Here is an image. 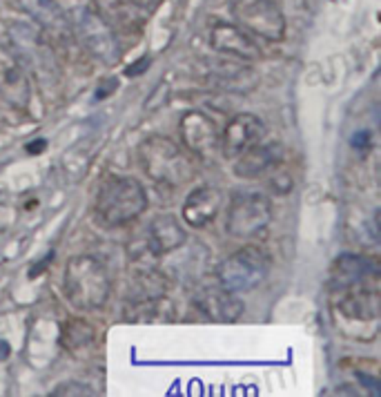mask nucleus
Listing matches in <instances>:
<instances>
[{"mask_svg": "<svg viewBox=\"0 0 381 397\" xmlns=\"http://www.w3.org/2000/svg\"><path fill=\"white\" fill-rule=\"evenodd\" d=\"M63 292L70 304L79 310L103 308L112 292V279L105 263L90 254L72 257L65 266Z\"/></svg>", "mask_w": 381, "mask_h": 397, "instance_id": "f257e3e1", "label": "nucleus"}, {"mask_svg": "<svg viewBox=\"0 0 381 397\" xmlns=\"http://www.w3.org/2000/svg\"><path fill=\"white\" fill-rule=\"evenodd\" d=\"M147 210V192L134 176H112L96 194L94 212L105 228L127 225Z\"/></svg>", "mask_w": 381, "mask_h": 397, "instance_id": "f03ea898", "label": "nucleus"}, {"mask_svg": "<svg viewBox=\"0 0 381 397\" xmlns=\"http://www.w3.org/2000/svg\"><path fill=\"white\" fill-rule=\"evenodd\" d=\"M138 163L152 181L167 187L185 185L194 174L192 161L181 150L172 139L150 136L136 150Z\"/></svg>", "mask_w": 381, "mask_h": 397, "instance_id": "7ed1b4c3", "label": "nucleus"}, {"mask_svg": "<svg viewBox=\"0 0 381 397\" xmlns=\"http://www.w3.org/2000/svg\"><path fill=\"white\" fill-rule=\"evenodd\" d=\"M9 45H12V56L21 63V68L32 77L41 88L54 90L59 83V70H56L54 54L43 39L32 27L16 23L9 27Z\"/></svg>", "mask_w": 381, "mask_h": 397, "instance_id": "20e7f679", "label": "nucleus"}, {"mask_svg": "<svg viewBox=\"0 0 381 397\" xmlns=\"http://www.w3.org/2000/svg\"><path fill=\"white\" fill-rule=\"evenodd\" d=\"M270 272V254L261 245H243L218 266V286L234 295L261 286Z\"/></svg>", "mask_w": 381, "mask_h": 397, "instance_id": "39448f33", "label": "nucleus"}, {"mask_svg": "<svg viewBox=\"0 0 381 397\" xmlns=\"http://www.w3.org/2000/svg\"><path fill=\"white\" fill-rule=\"evenodd\" d=\"M272 223V203L261 192H236L225 214V230L234 239H254Z\"/></svg>", "mask_w": 381, "mask_h": 397, "instance_id": "423d86ee", "label": "nucleus"}, {"mask_svg": "<svg viewBox=\"0 0 381 397\" xmlns=\"http://www.w3.org/2000/svg\"><path fill=\"white\" fill-rule=\"evenodd\" d=\"M236 25L252 39L279 43L285 36V18L274 0H230Z\"/></svg>", "mask_w": 381, "mask_h": 397, "instance_id": "0eeeda50", "label": "nucleus"}, {"mask_svg": "<svg viewBox=\"0 0 381 397\" xmlns=\"http://www.w3.org/2000/svg\"><path fill=\"white\" fill-rule=\"evenodd\" d=\"M72 30L79 36V41L85 45L94 59L103 65H114L121 59V45L116 32L94 12V9H76L72 14Z\"/></svg>", "mask_w": 381, "mask_h": 397, "instance_id": "6e6552de", "label": "nucleus"}, {"mask_svg": "<svg viewBox=\"0 0 381 397\" xmlns=\"http://www.w3.org/2000/svg\"><path fill=\"white\" fill-rule=\"evenodd\" d=\"M187 237L185 230L172 214H158L150 221L147 232L141 243H134L132 248V259L136 266H152L147 259H158L163 254H169L185 245Z\"/></svg>", "mask_w": 381, "mask_h": 397, "instance_id": "1a4fd4ad", "label": "nucleus"}, {"mask_svg": "<svg viewBox=\"0 0 381 397\" xmlns=\"http://www.w3.org/2000/svg\"><path fill=\"white\" fill-rule=\"evenodd\" d=\"M181 139L189 152L201 159H214L221 152V132L212 119L198 110L181 119Z\"/></svg>", "mask_w": 381, "mask_h": 397, "instance_id": "9d476101", "label": "nucleus"}, {"mask_svg": "<svg viewBox=\"0 0 381 397\" xmlns=\"http://www.w3.org/2000/svg\"><path fill=\"white\" fill-rule=\"evenodd\" d=\"M337 313L341 319L355 321V324H370L377 326L379 321V292L370 283H359V286H348L339 290Z\"/></svg>", "mask_w": 381, "mask_h": 397, "instance_id": "9b49d317", "label": "nucleus"}, {"mask_svg": "<svg viewBox=\"0 0 381 397\" xmlns=\"http://www.w3.org/2000/svg\"><path fill=\"white\" fill-rule=\"evenodd\" d=\"M265 139V125L259 116L254 114H236L227 121V125L221 134V154L225 159H236L247 147L261 143Z\"/></svg>", "mask_w": 381, "mask_h": 397, "instance_id": "f8f14e48", "label": "nucleus"}, {"mask_svg": "<svg viewBox=\"0 0 381 397\" xmlns=\"http://www.w3.org/2000/svg\"><path fill=\"white\" fill-rule=\"evenodd\" d=\"M0 99L16 110H27L32 99V85L12 52L0 50Z\"/></svg>", "mask_w": 381, "mask_h": 397, "instance_id": "ddd939ff", "label": "nucleus"}, {"mask_svg": "<svg viewBox=\"0 0 381 397\" xmlns=\"http://www.w3.org/2000/svg\"><path fill=\"white\" fill-rule=\"evenodd\" d=\"M94 12L116 34H138L147 18V9L134 0H94Z\"/></svg>", "mask_w": 381, "mask_h": 397, "instance_id": "4468645a", "label": "nucleus"}, {"mask_svg": "<svg viewBox=\"0 0 381 397\" xmlns=\"http://www.w3.org/2000/svg\"><path fill=\"white\" fill-rule=\"evenodd\" d=\"M223 205V192L214 185L196 187L187 194L183 203V219L189 228L203 230L212 223Z\"/></svg>", "mask_w": 381, "mask_h": 397, "instance_id": "2eb2a0df", "label": "nucleus"}, {"mask_svg": "<svg viewBox=\"0 0 381 397\" xmlns=\"http://www.w3.org/2000/svg\"><path fill=\"white\" fill-rule=\"evenodd\" d=\"M209 45L216 52L230 54L234 59L243 61H256L261 56L256 41L247 32H243L239 25H227V23L214 25L212 32H209Z\"/></svg>", "mask_w": 381, "mask_h": 397, "instance_id": "dca6fc26", "label": "nucleus"}, {"mask_svg": "<svg viewBox=\"0 0 381 397\" xmlns=\"http://www.w3.org/2000/svg\"><path fill=\"white\" fill-rule=\"evenodd\" d=\"M377 279V266L373 261H368L361 254H339L332 263L330 270V283L335 290L348 288V286H359V283H375Z\"/></svg>", "mask_w": 381, "mask_h": 397, "instance_id": "f3484780", "label": "nucleus"}, {"mask_svg": "<svg viewBox=\"0 0 381 397\" xmlns=\"http://www.w3.org/2000/svg\"><path fill=\"white\" fill-rule=\"evenodd\" d=\"M234 161V174L241 179H254L261 176L265 172H270V167L274 163H279V145L274 143H256L252 147H247L245 152H241Z\"/></svg>", "mask_w": 381, "mask_h": 397, "instance_id": "a211bd4d", "label": "nucleus"}, {"mask_svg": "<svg viewBox=\"0 0 381 397\" xmlns=\"http://www.w3.org/2000/svg\"><path fill=\"white\" fill-rule=\"evenodd\" d=\"M198 308L214 321H236L243 315V301L225 288H207L196 299Z\"/></svg>", "mask_w": 381, "mask_h": 397, "instance_id": "6ab92c4d", "label": "nucleus"}, {"mask_svg": "<svg viewBox=\"0 0 381 397\" xmlns=\"http://www.w3.org/2000/svg\"><path fill=\"white\" fill-rule=\"evenodd\" d=\"M132 295L127 301H145V299H161L165 297L169 288L167 277L154 266H138L132 277Z\"/></svg>", "mask_w": 381, "mask_h": 397, "instance_id": "aec40b11", "label": "nucleus"}, {"mask_svg": "<svg viewBox=\"0 0 381 397\" xmlns=\"http://www.w3.org/2000/svg\"><path fill=\"white\" fill-rule=\"evenodd\" d=\"M94 342H96V328L81 317L68 319L61 328V346L72 355L87 351L94 346Z\"/></svg>", "mask_w": 381, "mask_h": 397, "instance_id": "412c9836", "label": "nucleus"}, {"mask_svg": "<svg viewBox=\"0 0 381 397\" xmlns=\"http://www.w3.org/2000/svg\"><path fill=\"white\" fill-rule=\"evenodd\" d=\"M21 5L47 30H59V27L65 25L63 12L54 0H21Z\"/></svg>", "mask_w": 381, "mask_h": 397, "instance_id": "4be33fe9", "label": "nucleus"}, {"mask_svg": "<svg viewBox=\"0 0 381 397\" xmlns=\"http://www.w3.org/2000/svg\"><path fill=\"white\" fill-rule=\"evenodd\" d=\"M52 395H94V391H90L85 384H63Z\"/></svg>", "mask_w": 381, "mask_h": 397, "instance_id": "5701e85b", "label": "nucleus"}, {"mask_svg": "<svg viewBox=\"0 0 381 397\" xmlns=\"http://www.w3.org/2000/svg\"><path fill=\"white\" fill-rule=\"evenodd\" d=\"M134 3H136V5H141L143 9H154V7L161 3V0H134Z\"/></svg>", "mask_w": 381, "mask_h": 397, "instance_id": "b1692460", "label": "nucleus"}, {"mask_svg": "<svg viewBox=\"0 0 381 397\" xmlns=\"http://www.w3.org/2000/svg\"><path fill=\"white\" fill-rule=\"evenodd\" d=\"M145 63H147V59L138 61V63L134 65V70H127V77H134V74H141L143 70H145V68H143V65H145Z\"/></svg>", "mask_w": 381, "mask_h": 397, "instance_id": "393cba45", "label": "nucleus"}]
</instances>
